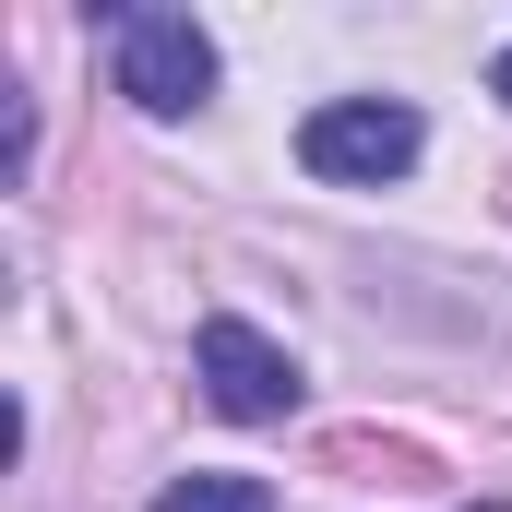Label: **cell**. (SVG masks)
Instances as JSON below:
<instances>
[{
  "instance_id": "6da1fadb",
  "label": "cell",
  "mask_w": 512,
  "mask_h": 512,
  "mask_svg": "<svg viewBox=\"0 0 512 512\" xmlns=\"http://www.w3.org/2000/svg\"><path fill=\"white\" fill-rule=\"evenodd\" d=\"M417 155H429V120H417L405 96H322V108L298 120V167L334 179V191H382Z\"/></svg>"
},
{
  "instance_id": "7a4b0ae2",
  "label": "cell",
  "mask_w": 512,
  "mask_h": 512,
  "mask_svg": "<svg viewBox=\"0 0 512 512\" xmlns=\"http://www.w3.org/2000/svg\"><path fill=\"white\" fill-rule=\"evenodd\" d=\"M108 72H120V96L143 120H191L215 96V36L191 12H120L108 24Z\"/></svg>"
},
{
  "instance_id": "3957f363",
  "label": "cell",
  "mask_w": 512,
  "mask_h": 512,
  "mask_svg": "<svg viewBox=\"0 0 512 512\" xmlns=\"http://www.w3.org/2000/svg\"><path fill=\"white\" fill-rule=\"evenodd\" d=\"M191 370H203V405L215 417H239V429H274V417H298V358L262 334V322H239V310H215L203 334H191Z\"/></svg>"
},
{
  "instance_id": "277c9868",
  "label": "cell",
  "mask_w": 512,
  "mask_h": 512,
  "mask_svg": "<svg viewBox=\"0 0 512 512\" xmlns=\"http://www.w3.org/2000/svg\"><path fill=\"white\" fill-rule=\"evenodd\" d=\"M155 512H274V489L262 477H167Z\"/></svg>"
},
{
  "instance_id": "5b68a950",
  "label": "cell",
  "mask_w": 512,
  "mask_h": 512,
  "mask_svg": "<svg viewBox=\"0 0 512 512\" xmlns=\"http://www.w3.org/2000/svg\"><path fill=\"white\" fill-rule=\"evenodd\" d=\"M489 84H501V108H512V48H501V72H489Z\"/></svg>"
}]
</instances>
